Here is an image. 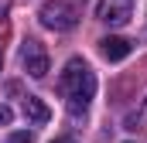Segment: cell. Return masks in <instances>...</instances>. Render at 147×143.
Instances as JSON below:
<instances>
[{"instance_id": "cell-1", "label": "cell", "mask_w": 147, "mask_h": 143, "mask_svg": "<svg viewBox=\"0 0 147 143\" xmlns=\"http://www.w3.org/2000/svg\"><path fill=\"white\" fill-rule=\"evenodd\" d=\"M58 89H62V96L69 99L72 116H82L86 106H89V99L96 96V75H92V68H89L82 58H72V61L62 68Z\"/></svg>"}, {"instance_id": "cell-2", "label": "cell", "mask_w": 147, "mask_h": 143, "mask_svg": "<svg viewBox=\"0 0 147 143\" xmlns=\"http://www.w3.org/2000/svg\"><path fill=\"white\" fill-rule=\"evenodd\" d=\"M38 17L51 31H72L75 24H79V10H75L69 0H45L41 10H38Z\"/></svg>"}, {"instance_id": "cell-3", "label": "cell", "mask_w": 147, "mask_h": 143, "mask_svg": "<svg viewBox=\"0 0 147 143\" xmlns=\"http://www.w3.org/2000/svg\"><path fill=\"white\" fill-rule=\"evenodd\" d=\"M21 65H24V72H28L31 78H45V75H48V51H45L41 41H34V37L24 41V48H21Z\"/></svg>"}, {"instance_id": "cell-4", "label": "cell", "mask_w": 147, "mask_h": 143, "mask_svg": "<svg viewBox=\"0 0 147 143\" xmlns=\"http://www.w3.org/2000/svg\"><path fill=\"white\" fill-rule=\"evenodd\" d=\"M96 17L103 24H110V27H123L134 17V0H99Z\"/></svg>"}, {"instance_id": "cell-5", "label": "cell", "mask_w": 147, "mask_h": 143, "mask_svg": "<svg viewBox=\"0 0 147 143\" xmlns=\"http://www.w3.org/2000/svg\"><path fill=\"white\" fill-rule=\"evenodd\" d=\"M99 51H103V58H106V61H123V58L130 55V41H127V37L110 34V37H103V41H99Z\"/></svg>"}, {"instance_id": "cell-6", "label": "cell", "mask_w": 147, "mask_h": 143, "mask_svg": "<svg viewBox=\"0 0 147 143\" xmlns=\"http://www.w3.org/2000/svg\"><path fill=\"white\" fill-rule=\"evenodd\" d=\"M24 116H28V119H31L34 126H45V123L51 119V109L45 106V102H41L38 96H28V99H24Z\"/></svg>"}, {"instance_id": "cell-7", "label": "cell", "mask_w": 147, "mask_h": 143, "mask_svg": "<svg viewBox=\"0 0 147 143\" xmlns=\"http://www.w3.org/2000/svg\"><path fill=\"white\" fill-rule=\"evenodd\" d=\"M123 126H127V130H134V133H137V130H147V99H144V106L137 109V112H130V116H127V123H123Z\"/></svg>"}, {"instance_id": "cell-8", "label": "cell", "mask_w": 147, "mask_h": 143, "mask_svg": "<svg viewBox=\"0 0 147 143\" xmlns=\"http://www.w3.org/2000/svg\"><path fill=\"white\" fill-rule=\"evenodd\" d=\"M10 119H14V112H10V106H3V102H0V126H7Z\"/></svg>"}, {"instance_id": "cell-9", "label": "cell", "mask_w": 147, "mask_h": 143, "mask_svg": "<svg viewBox=\"0 0 147 143\" xmlns=\"http://www.w3.org/2000/svg\"><path fill=\"white\" fill-rule=\"evenodd\" d=\"M10 143H31V133H14V140Z\"/></svg>"}, {"instance_id": "cell-10", "label": "cell", "mask_w": 147, "mask_h": 143, "mask_svg": "<svg viewBox=\"0 0 147 143\" xmlns=\"http://www.w3.org/2000/svg\"><path fill=\"white\" fill-rule=\"evenodd\" d=\"M51 143H72V136H58V140H51Z\"/></svg>"}, {"instance_id": "cell-11", "label": "cell", "mask_w": 147, "mask_h": 143, "mask_svg": "<svg viewBox=\"0 0 147 143\" xmlns=\"http://www.w3.org/2000/svg\"><path fill=\"white\" fill-rule=\"evenodd\" d=\"M82 3H86V0H82Z\"/></svg>"}]
</instances>
